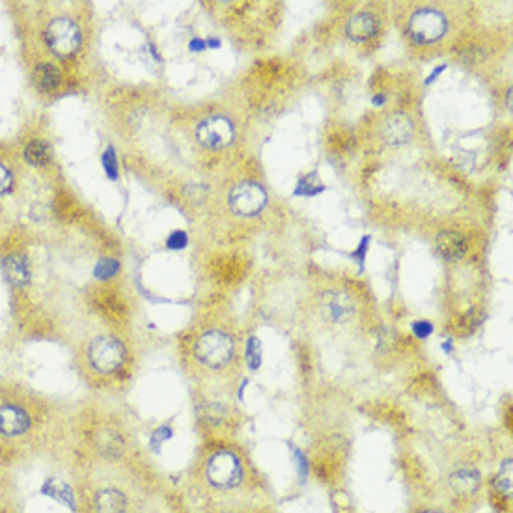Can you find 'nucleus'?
<instances>
[{
  "mask_svg": "<svg viewBox=\"0 0 513 513\" xmlns=\"http://www.w3.org/2000/svg\"><path fill=\"white\" fill-rule=\"evenodd\" d=\"M12 183H14V180H12L10 170L4 165H0V194H6L12 189Z\"/></svg>",
  "mask_w": 513,
  "mask_h": 513,
  "instance_id": "nucleus-28",
  "label": "nucleus"
},
{
  "mask_svg": "<svg viewBox=\"0 0 513 513\" xmlns=\"http://www.w3.org/2000/svg\"><path fill=\"white\" fill-rule=\"evenodd\" d=\"M206 45L209 47V49H215V51H217V49H220L222 43H220V40H217V38H209V40H206Z\"/></svg>",
  "mask_w": 513,
  "mask_h": 513,
  "instance_id": "nucleus-34",
  "label": "nucleus"
},
{
  "mask_svg": "<svg viewBox=\"0 0 513 513\" xmlns=\"http://www.w3.org/2000/svg\"><path fill=\"white\" fill-rule=\"evenodd\" d=\"M437 245V252L444 258L446 261H455L463 258V254L466 250L465 237L455 230H442L435 239Z\"/></svg>",
  "mask_w": 513,
  "mask_h": 513,
  "instance_id": "nucleus-12",
  "label": "nucleus"
},
{
  "mask_svg": "<svg viewBox=\"0 0 513 513\" xmlns=\"http://www.w3.org/2000/svg\"><path fill=\"white\" fill-rule=\"evenodd\" d=\"M326 187L323 185V181L320 180V174L315 172H308L305 176H300L297 185L294 189V196H299V198H313L318 194L325 193Z\"/></svg>",
  "mask_w": 513,
  "mask_h": 513,
  "instance_id": "nucleus-18",
  "label": "nucleus"
},
{
  "mask_svg": "<svg viewBox=\"0 0 513 513\" xmlns=\"http://www.w3.org/2000/svg\"><path fill=\"white\" fill-rule=\"evenodd\" d=\"M101 163H103V168H105V174L108 176V180L116 181L118 176H120V170H118V157H116V152L114 147H107L103 155H101Z\"/></svg>",
  "mask_w": 513,
  "mask_h": 513,
  "instance_id": "nucleus-22",
  "label": "nucleus"
},
{
  "mask_svg": "<svg viewBox=\"0 0 513 513\" xmlns=\"http://www.w3.org/2000/svg\"><path fill=\"white\" fill-rule=\"evenodd\" d=\"M95 510L97 513H126L127 499L118 489H101L95 494Z\"/></svg>",
  "mask_w": 513,
  "mask_h": 513,
  "instance_id": "nucleus-14",
  "label": "nucleus"
},
{
  "mask_svg": "<svg viewBox=\"0 0 513 513\" xmlns=\"http://www.w3.org/2000/svg\"><path fill=\"white\" fill-rule=\"evenodd\" d=\"M207 480L219 489H232L241 480V463L230 452H217L206 468Z\"/></svg>",
  "mask_w": 513,
  "mask_h": 513,
  "instance_id": "nucleus-7",
  "label": "nucleus"
},
{
  "mask_svg": "<svg viewBox=\"0 0 513 513\" xmlns=\"http://www.w3.org/2000/svg\"><path fill=\"white\" fill-rule=\"evenodd\" d=\"M101 442V450L107 453V455H118L121 452V437H118L116 433H108L105 431L103 439H99Z\"/></svg>",
  "mask_w": 513,
  "mask_h": 513,
  "instance_id": "nucleus-23",
  "label": "nucleus"
},
{
  "mask_svg": "<svg viewBox=\"0 0 513 513\" xmlns=\"http://www.w3.org/2000/svg\"><path fill=\"white\" fill-rule=\"evenodd\" d=\"M88 360L99 373H116L126 362V347L112 336H97L88 346Z\"/></svg>",
  "mask_w": 513,
  "mask_h": 513,
  "instance_id": "nucleus-2",
  "label": "nucleus"
},
{
  "mask_svg": "<svg viewBox=\"0 0 513 513\" xmlns=\"http://www.w3.org/2000/svg\"><path fill=\"white\" fill-rule=\"evenodd\" d=\"M442 347H444V351H446V353H450V351H452V344H450V342H448V344H444Z\"/></svg>",
  "mask_w": 513,
  "mask_h": 513,
  "instance_id": "nucleus-35",
  "label": "nucleus"
},
{
  "mask_svg": "<svg viewBox=\"0 0 513 513\" xmlns=\"http://www.w3.org/2000/svg\"><path fill=\"white\" fill-rule=\"evenodd\" d=\"M2 271L12 286L23 287L30 282V267L23 254H10L2 260Z\"/></svg>",
  "mask_w": 513,
  "mask_h": 513,
  "instance_id": "nucleus-13",
  "label": "nucleus"
},
{
  "mask_svg": "<svg viewBox=\"0 0 513 513\" xmlns=\"http://www.w3.org/2000/svg\"><path fill=\"white\" fill-rule=\"evenodd\" d=\"M228 204L232 211L241 217H254L263 211L267 206L265 189L254 181H241L233 187L228 196Z\"/></svg>",
  "mask_w": 513,
  "mask_h": 513,
  "instance_id": "nucleus-5",
  "label": "nucleus"
},
{
  "mask_svg": "<svg viewBox=\"0 0 513 513\" xmlns=\"http://www.w3.org/2000/svg\"><path fill=\"white\" fill-rule=\"evenodd\" d=\"M426 513H437V512H426Z\"/></svg>",
  "mask_w": 513,
  "mask_h": 513,
  "instance_id": "nucleus-36",
  "label": "nucleus"
},
{
  "mask_svg": "<svg viewBox=\"0 0 513 513\" xmlns=\"http://www.w3.org/2000/svg\"><path fill=\"white\" fill-rule=\"evenodd\" d=\"M387 99L388 97L385 95V93H377V95H373L372 97V103L375 105V107H383V105L387 103Z\"/></svg>",
  "mask_w": 513,
  "mask_h": 513,
  "instance_id": "nucleus-33",
  "label": "nucleus"
},
{
  "mask_svg": "<svg viewBox=\"0 0 513 513\" xmlns=\"http://www.w3.org/2000/svg\"><path fill=\"white\" fill-rule=\"evenodd\" d=\"M118 271H120V261L114 260V258H103V260L97 261V265L93 269V274H95V278L107 280L112 278Z\"/></svg>",
  "mask_w": 513,
  "mask_h": 513,
  "instance_id": "nucleus-21",
  "label": "nucleus"
},
{
  "mask_svg": "<svg viewBox=\"0 0 513 513\" xmlns=\"http://www.w3.org/2000/svg\"><path fill=\"white\" fill-rule=\"evenodd\" d=\"M196 139L207 150H222L233 142L235 129L224 116H209L196 127Z\"/></svg>",
  "mask_w": 513,
  "mask_h": 513,
  "instance_id": "nucleus-6",
  "label": "nucleus"
},
{
  "mask_svg": "<svg viewBox=\"0 0 513 513\" xmlns=\"http://www.w3.org/2000/svg\"><path fill=\"white\" fill-rule=\"evenodd\" d=\"M377 32H379V21L375 15L368 14V12L355 14L346 25L347 38L351 41H357V43L372 40Z\"/></svg>",
  "mask_w": 513,
  "mask_h": 513,
  "instance_id": "nucleus-11",
  "label": "nucleus"
},
{
  "mask_svg": "<svg viewBox=\"0 0 513 513\" xmlns=\"http://www.w3.org/2000/svg\"><path fill=\"white\" fill-rule=\"evenodd\" d=\"M25 159L32 165V167H47L51 160V150L45 140H32L27 147H25Z\"/></svg>",
  "mask_w": 513,
  "mask_h": 513,
  "instance_id": "nucleus-19",
  "label": "nucleus"
},
{
  "mask_svg": "<svg viewBox=\"0 0 513 513\" xmlns=\"http://www.w3.org/2000/svg\"><path fill=\"white\" fill-rule=\"evenodd\" d=\"M41 493L49 497V499L56 500V502H60L69 510H75V494L73 489L67 486L66 481L56 480V478H49V480L43 481V486H41Z\"/></svg>",
  "mask_w": 513,
  "mask_h": 513,
  "instance_id": "nucleus-15",
  "label": "nucleus"
},
{
  "mask_svg": "<svg viewBox=\"0 0 513 513\" xmlns=\"http://www.w3.org/2000/svg\"><path fill=\"white\" fill-rule=\"evenodd\" d=\"M446 17H444V14H440L439 10H433V8L418 10L409 19V34L416 43H422V45L439 41L446 34Z\"/></svg>",
  "mask_w": 513,
  "mask_h": 513,
  "instance_id": "nucleus-4",
  "label": "nucleus"
},
{
  "mask_svg": "<svg viewBox=\"0 0 513 513\" xmlns=\"http://www.w3.org/2000/svg\"><path fill=\"white\" fill-rule=\"evenodd\" d=\"M232 336L222 331H207L194 344V355L202 364L209 368H222L233 357Z\"/></svg>",
  "mask_w": 513,
  "mask_h": 513,
  "instance_id": "nucleus-1",
  "label": "nucleus"
},
{
  "mask_svg": "<svg viewBox=\"0 0 513 513\" xmlns=\"http://www.w3.org/2000/svg\"><path fill=\"white\" fill-rule=\"evenodd\" d=\"M414 134L413 121L409 120V116L405 114H394L387 120L385 127H383V139L387 140L388 144L392 146H403L409 144Z\"/></svg>",
  "mask_w": 513,
  "mask_h": 513,
  "instance_id": "nucleus-10",
  "label": "nucleus"
},
{
  "mask_svg": "<svg viewBox=\"0 0 513 513\" xmlns=\"http://www.w3.org/2000/svg\"><path fill=\"white\" fill-rule=\"evenodd\" d=\"M446 67H448V64H440V66L435 67L433 71H431V73H429L426 77V80H424V84H426V86H429V84H433L435 80L439 79V75L444 73V71H446Z\"/></svg>",
  "mask_w": 513,
  "mask_h": 513,
  "instance_id": "nucleus-30",
  "label": "nucleus"
},
{
  "mask_svg": "<svg viewBox=\"0 0 513 513\" xmlns=\"http://www.w3.org/2000/svg\"><path fill=\"white\" fill-rule=\"evenodd\" d=\"M261 342L256 336H250L247 340V364L248 368L256 372L261 366Z\"/></svg>",
  "mask_w": 513,
  "mask_h": 513,
  "instance_id": "nucleus-20",
  "label": "nucleus"
},
{
  "mask_svg": "<svg viewBox=\"0 0 513 513\" xmlns=\"http://www.w3.org/2000/svg\"><path fill=\"white\" fill-rule=\"evenodd\" d=\"M172 439V429L168 426H160L159 429H155L154 433H152V439H150V446L154 450L155 453L160 452V446L167 442V440Z\"/></svg>",
  "mask_w": 513,
  "mask_h": 513,
  "instance_id": "nucleus-25",
  "label": "nucleus"
},
{
  "mask_svg": "<svg viewBox=\"0 0 513 513\" xmlns=\"http://www.w3.org/2000/svg\"><path fill=\"white\" fill-rule=\"evenodd\" d=\"M370 243H372V237L370 235H364L362 239H360V243L357 245V248H355L353 252L349 254V258L359 265V271H364V261H366V254H368V248H370Z\"/></svg>",
  "mask_w": 513,
  "mask_h": 513,
  "instance_id": "nucleus-24",
  "label": "nucleus"
},
{
  "mask_svg": "<svg viewBox=\"0 0 513 513\" xmlns=\"http://www.w3.org/2000/svg\"><path fill=\"white\" fill-rule=\"evenodd\" d=\"M480 473L474 468H460L450 476V486L460 494H470L480 487Z\"/></svg>",
  "mask_w": 513,
  "mask_h": 513,
  "instance_id": "nucleus-17",
  "label": "nucleus"
},
{
  "mask_svg": "<svg viewBox=\"0 0 513 513\" xmlns=\"http://www.w3.org/2000/svg\"><path fill=\"white\" fill-rule=\"evenodd\" d=\"M45 41L49 49L56 56L67 58V56H73L79 51L80 43H82V36H80L77 23L67 19V17H56L47 27Z\"/></svg>",
  "mask_w": 513,
  "mask_h": 513,
  "instance_id": "nucleus-3",
  "label": "nucleus"
},
{
  "mask_svg": "<svg viewBox=\"0 0 513 513\" xmlns=\"http://www.w3.org/2000/svg\"><path fill=\"white\" fill-rule=\"evenodd\" d=\"M62 75L53 64H40L34 69V84L36 88L43 93L54 92L56 88L60 86Z\"/></svg>",
  "mask_w": 513,
  "mask_h": 513,
  "instance_id": "nucleus-16",
  "label": "nucleus"
},
{
  "mask_svg": "<svg viewBox=\"0 0 513 513\" xmlns=\"http://www.w3.org/2000/svg\"><path fill=\"white\" fill-rule=\"evenodd\" d=\"M295 460H297V465H300V470H302V474H307L308 473V463L307 460H305V455L300 452H295Z\"/></svg>",
  "mask_w": 513,
  "mask_h": 513,
  "instance_id": "nucleus-32",
  "label": "nucleus"
},
{
  "mask_svg": "<svg viewBox=\"0 0 513 513\" xmlns=\"http://www.w3.org/2000/svg\"><path fill=\"white\" fill-rule=\"evenodd\" d=\"M189 245V237L183 230H174L167 237V247L170 250H183Z\"/></svg>",
  "mask_w": 513,
  "mask_h": 513,
  "instance_id": "nucleus-26",
  "label": "nucleus"
},
{
  "mask_svg": "<svg viewBox=\"0 0 513 513\" xmlns=\"http://www.w3.org/2000/svg\"><path fill=\"white\" fill-rule=\"evenodd\" d=\"M494 484H497V487H499L500 491L506 494V497H512V478H510V476H504V474H502L500 478H497Z\"/></svg>",
  "mask_w": 513,
  "mask_h": 513,
  "instance_id": "nucleus-29",
  "label": "nucleus"
},
{
  "mask_svg": "<svg viewBox=\"0 0 513 513\" xmlns=\"http://www.w3.org/2000/svg\"><path fill=\"white\" fill-rule=\"evenodd\" d=\"M413 333L416 338H427L429 334L433 333V325L426 320H420L414 321L413 323Z\"/></svg>",
  "mask_w": 513,
  "mask_h": 513,
  "instance_id": "nucleus-27",
  "label": "nucleus"
},
{
  "mask_svg": "<svg viewBox=\"0 0 513 513\" xmlns=\"http://www.w3.org/2000/svg\"><path fill=\"white\" fill-rule=\"evenodd\" d=\"M32 420L25 409L15 405L0 407V433L6 437H19L30 429Z\"/></svg>",
  "mask_w": 513,
  "mask_h": 513,
  "instance_id": "nucleus-9",
  "label": "nucleus"
},
{
  "mask_svg": "<svg viewBox=\"0 0 513 513\" xmlns=\"http://www.w3.org/2000/svg\"><path fill=\"white\" fill-rule=\"evenodd\" d=\"M206 40H200V38H193L191 43H189V51L191 53H202V51H206Z\"/></svg>",
  "mask_w": 513,
  "mask_h": 513,
  "instance_id": "nucleus-31",
  "label": "nucleus"
},
{
  "mask_svg": "<svg viewBox=\"0 0 513 513\" xmlns=\"http://www.w3.org/2000/svg\"><path fill=\"white\" fill-rule=\"evenodd\" d=\"M321 310H323V315L326 320L334 321V323L346 321L353 313V300L346 291L331 289V291H325L321 297Z\"/></svg>",
  "mask_w": 513,
  "mask_h": 513,
  "instance_id": "nucleus-8",
  "label": "nucleus"
}]
</instances>
